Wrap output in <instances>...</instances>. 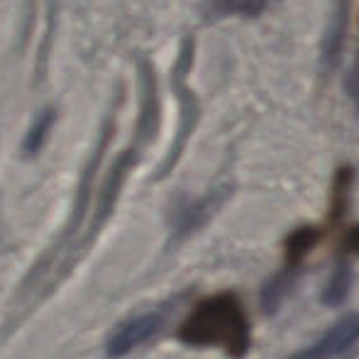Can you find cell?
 I'll use <instances>...</instances> for the list:
<instances>
[{"label": "cell", "mask_w": 359, "mask_h": 359, "mask_svg": "<svg viewBox=\"0 0 359 359\" xmlns=\"http://www.w3.org/2000/svg\"><path fill=\"white\" fill-rule=\"evenodd\" d=\"M179 340L194 347H220L232 359H242L252 342L245 306L230 291L203 298L179 327Z\"/></svg>", "instance_id": "cell-1"}, {"label": "cell", "mask_w": 359, "mask_h": 359, "mask_svg": "<svg viewBox=\"0 0 359 359\" xmlns=\"http://www.w3.org/2000/svg\"><path fill=\"white\" fill-rule=\"evenodd\" d=\"M166 308H156V311H144L137 316H130L123 320L105 340V355L110 359L128 357L130 352L140 350L149 340H154L166 325Z\"/></svg>", "instance_id": "cell-2"}, {"label": "cell", "mask_w": 359, "mask_h": 359, "mask_svg": "<svg viewBox=\"0 0 359 359\" xmlns=\"http://www.w3.org/2000/svg\"><path fill=\"white\" fill-rule=\"evenodd\" d=\"M359 342V313L345 316L332 327H327L313 345L303 347L301 352H293L286 359H335L342 357Z\"/></svg>", "instance_id": "cell-3"}, {"label": "cell", "mask_w": 359, "mask_h": 359, "mask_svg": "<svg viewBox=\"0 0 359 359\" xmlns=\"http://www.w3.org/2000/svg\"><path fill=\"white\" fill-rule=\"evenodd\" d=\"M347 27H350V0H332L330 18L325 25V34L320 42V69L323 74H332L340 67L342 49H345Z\"/></svg>", "instance_id": "cell-4"}, {"label": "cell", "mask_w": 359, "mask_h": 359, "mask_svg": "<svg viewBox=\"0 0 359 359\" xmlns=\"http://www.w3.org/2000/svg\"><path fill=\"white\" fill-rule=\"evenodd\" d=\"M227 196H230V189H220V191H213V194L203 196V198L186 203L184 208L179 210V215H176V237H186L198 230V227L225 203Z\"/></svg>", "instance_id": "cell-5"}, {"label": "cell", "mask_w": 359, "mask_h": 359, "mask_svg": "<svg viewBox=\"0 0 359 359\" xmlns=\"http://www.w3.org/2000/svg\"><path fill=\"white\" fill-rule=\"evenodd\" d=\"M276 0H205V18L227 20V18H259L274 5Z\"/></svg>", "instance_id": "cell-6"}, {"label": "cell", "mask_w": 359, "mask_h": 359, "mask_svg": "<svg viewBox=\"0 0 359 359\" xmlns=\"http://www.w3.org/2000/svg\"><path fill=\"white\" fill-rule=\"evenodd\" d=\"M350 288H352V266L350 264H342L332 271L330 281H327L325 291H323V303L325 306H342L350 296Z\"/></svg>", "instance_id": "cell-7"}, {"label": "cell", "mask_w": 359, "mask_h": 359, "mask_svg": "<svg viewBox=\"0 0 359 359\" xmlns=\"http://www.w3.org/2000/svg\"><path fill=\"white\" fill-rule=\"evenodd\" d=\"M49 125H52V115H44V118L39 120V123L32 128V133H29L27 142H25V149H27V151L39 149V147H42V142H44V137H47Z\"/></svg>", "instance_id": "cell-8"}, {"label": "cell", "mask_w": 359, "mask_h": 359, "mask_svg": "<svg viewBox=\"0 0 359 359\" xmlns=\"http://www.w3.org/2000/svg\"><path fill=\"white\" fill-rule=\"evenodd\" d=\"M347 93H350L352 103L359 108V62L355 64V69L350 72V76H347Z\"/></svg>", "instance_id": "cell-9"}, {"label": "cell", "mask_w": 359, "mask_h": 359, "mask_svg": "<svg viewBox=\"0 0 359 359\" xmlns=\"http://www.w3.org/2000/svg\"><path fill=\"white\" fill-rule=\"evenodd\" d=\"M347 250H350V252H359V227L347 235Z\"/></svg>", "instance_id": "cell-10"}]
</instances>
